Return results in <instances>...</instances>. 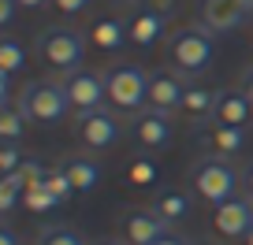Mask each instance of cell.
<instances>
[{
	"label": "cell",
	"instance_id": "d590c367",
	"mask_svg": "<svg viewBox=\"0 0 253 245\" xmlns=\"http://www.w3.org/2000/svg\"><path fill=\"white\" fill-rule=\"evenodd\" d=\"M112 4H123V8H130V4H142V0H112Z\"/></svg>",
	"mask_w": 253,
	"mask_h": 245
},
{
	"label": "cell",
	"instance_id": "1f68e13d",
	"mask_svg": "<svg viewBox=\"0 0 253 245\" xmlns=\"http://www.w3.org/2000/svg\"><path fill=\"white\" fill-rule=\"evenodd\" d=\"M157 245H194V242H190V238H182V234H175V230H168Z\"/></svg>",
	"mask_w": 253,
	"mask_h": 245
},
{
	"label": "cell",
	"instance_id": "7c38bea8",
	"mask_svg": "<svg viewBox=\"0 0 253 245\" xmlns=\"http://www.w3.org/2000/svg\"><path fill=\"white\" fill-rule=\"evenodd\" d=\"M194 141H198L201 149H209V156H235L246 145V127H231V123L209 119V123H201V127L194 130Z\"/></svg>",
	"mask_w": 253,
	"mask_h": 245
},
{
	"label": "cell",
	"instance_id": "e0dca14e",
	"mask_svg": "<svg viewBox=\"0 0 253 245\" xmlns=\"http://www.w3.org/2000/svg\"><path fill=\"white\" fill-rule=\"evenodd\" d=\"M89 41H93L97 48H104V52H116V48H123L126 41H130V34H126V19H119V15L97 19V23L89 26Z\"/></svg>",
	"mask_w": 253,
	"mask_h": 245
},
{
	"label": "cell",
	"instance_id": "603a6c76",
	"mask_svg": "<svg viewBox=\"0 0 253 245\" xmlns=\"http://www.w3.org/2000/svg\"><path fill=\"white\" fill-rule=\"evenodd\" d=\"M23 67H26V48L19 45L15 37H4V41H0V71L19 74Z\"/></svg>",
	"mask_w": 253,
	"mask_h": 245
},
{
	"label": "cell",
	"instance_id": "8fae6325",
	"mask_svg": "<svg viewBox=\"0 0 253 245\" xmlns=\"http://www.w3.org/2000/svg\"><path fill=\"white\" fill-rule=\"evenodd\" d=\"M126 134L134 138L138 149H164L171 141V115L157 111V108H142L126 123Z\"/></svg>",
	"mask_w": 253,
	"mask_h": 245
},
{
	"label": "cell",
	"instance_id": "ac0fdd59",
	"mask_svg": "<svg viewBox=\"0 0 253 245\" xmlns=\"http://www.w3.org/2000/svg\"><path fill=\"white\" fill-rule=\"evenodd\" d=\"M60 167L67 171V178L75 182V190H79V193H93V190H97V182H101V167H97L89 156H79V152L63 156Z\"/></svg>",
	"mask_w": 253,
	"mask_h": 245
},
{
	"label": "cell",
	"instance_id": "9a60e30c",
	"mask_svg": "<svg viewBox=\"0 0 253 245\" xmlns=\"http://www.w3.org/2000/svg\"><path fill=\"white\" fill-rule=\"evenodd\" d=\"M212 119L216 123H231V127H250L253 123V101L246 97V89H220Z\"/></svg>",
	"mask_w": 253,
	"mask_h": 245
},
{
	"label": "cell",
	"instance_id": "836d02e7",
	"mask_svg": "<svg viewBox=\"0 0 253 245\" xmlns=\"http://www.w3.org/2000/svg\"><path fill=\"white\" fill-rule=\"evenodd\" d=\"M48 0H19V8H26V11H34V8H45Z\"/></svg>",
	"mask_w": 253,
	"mask_h": 245
},
{
	"label": "cell",
	"instance_id": "74e56055",
	"mask_svg": "<svg viewBox=\"0 0 253 245\" xmlns=\"http://www.w3.org/2000/svg\"><path fill=\"white\" fill-rule=\"evenodd\" d=\"M97 245H126V242H97Z\"/></svg>",
	"mask_w": 253,
	"mask_h": 245
},
{
	"label": "cell",
	"instance_id": "6da1fadb",
	"mask_svg": "<svg viewBox=\"0 0 253 245\" xmlns=\"http://www.w3.org/2000/svg\"><path fill=\"white\" fill-rule=\"evenodd\" d=\"M216 34L209 26L194 23V26H182L168 37V64L182 74V78H198L212 67V56H216Z\"/></svg>",
	"mask_w": 253,
	"mask_h": 245
},
{
	"label": "cell",
	"instance_id": "e575fe53",
	"mask_svg": "<svg viewBox=\"0 0 253 245\" xmlns=\"http://www.w3.org/2000/svg\"><path fill=\"white\" fill-rule=\"evenodd\" d=\"M242 89H246V97L253 101V71H246V78H242Z\"/></svg>",
	"mask_w": 253,
	"mask_h": 245
},
{
	"label": "cell",
	"instance_id": "8d00e7d4",
	"mask_svg": "<svg viewBox=\"0 0 253 245\" xmlns=\"http://www.w3.org/2000/svg\"><path fill=\"white\" fill-rule=\"evenodd\" d=\"M242 242H246V245H253V227H250V234H246V238H242Z\"/></svg>",
	"mask_w": 253,
	"mask_h": 245
},
{
	"label": "cell",
	"instance_id": "484cf974",
	"mask_svg": "<svg viewBox=\"0 0 253 245\" xmlns=\"http://www.w3.org/2000/svg\"><path fill=\"white\" fill-rule=\"evenodd\" d=\"M23 193H26V190L11 178V175H4V178H0V212L11 215V212H15V205L23 201Z\"/></svg>",
	"mask_w": 253,
	"mask_h": 245
},
{
	"label": "cell",
	"instance_id": "d6a6232c",
	"mask_svg": "<svg viewBox=\"0 0 253 245\" xmlns=\"http://www.w3.org/2000/svg\"><path fill=\"white\" fill-rule=\"evenodd\" d=\"M0 245H19V238H15V230H8V227L0 230Z\"/></svg>",
	"mask_w": 253,
	"mask_h": 245
},
{
	"label": "cell",
	"instance_id": "44dd1931",
	"mask_svg": "<svg viewBox=\"0 0 253 245\" xmlns=\"http://www.w3.org/2000/svg\"><path fill=\"white\" fill-rule=\"evenodd\" d=\"M26 123H30V119H26L23 111L15 108V101L0 108V138H4V141H19V138H23V127H26Z\"/></svg>",
	"mask_w": 253,
	"mask_h": 245
},
{
	"label": "cell",
	"instance_id": "4dcf8cb0",
	"mask_svg": "<svg viewBox=\"0 0 253 245\" xmlns=\"http://www.w3.org/2000/svg\"><path fill=\"white\" fill-rule=\"evenodd\" d=\"M242 190H246V197L253 201V160L242 167Z\"/></svg>",
	"mask_w": 253,
	"mask_h": 245
},
{
	"label": "cell",
	"instance_id": "5bb4252c",
	"mask_svg": "<svg viewBox=\"0 0 253 245\" xmlns=\"http://www.w3.org/2000/svg\"><path fill=\"white\" fill-rule=\"evenodd\" d=\"M164 30H168V19L160 15V11H153L149 4L134 8V15L126 19V34H130V45H138V48H153V45H160Z\"/></svg>",
	"mask_w": 253,
	"mask_h": 245
},
{
	"label": "cell",
	"instance_id": "9c48e42d",
	"mask_svg": "<svg viewBox=\"0 0 253 245\" xmlns=\"http://www.w3.org/2000/svg\"><path fill=\"white\" fill-rule=\"evenodd\" d=\"M186 78H182L175 67H157L149 71V104L145 108H157V111H179L182 108V97H186Z\"/></svg>",
	"mask_w": 253,
	"mask_h": 245
},
{
	"label": "cell",
	"instance_id": "7402d4cb",
	"mask_svg": "<svg viewBox=\"0 0 253 245\" xmlns=\"http://www.w3.org/2000/svg\"><path fill=\"white\" fill-rule=\"evenodd\" d=\"M45 190L52 193V197L60 201V205H67V201H71L75 193H79V190H75V182L67 178V171H63L60 164H56V167H48V175H45Z\"/></svg>",
	"mask_w": 253,
	"mask_h": 245
},
{
	"label": "cell",
	"instance_id": "3957f363",
	"mask_svg": "<svg viewBox=\"0 0 253 245\" xmlns=\"http://www.w3.org/2000/svg\"><path fill=\"white\" fill-rule=\"evenodd\" d=\"M34 48H38V56H41V64H45V67L67 74V71H75V67H82L86 37H82L79 30H71V26H48V30L38 34Z\"/></svg>",
	"mask_w": 253,
	"mask_h": 245
},
{
	"label": "cell",
	"instance_id": "30bf717a",
	"mask_svg": "<svg viewBox=\"0 0 253 245\" xmlns=\"http://www.w3.org/2000/svg\"><path fill=\"white\" fill-rule=\"evenodd\" d=\"M168 230L171 227L153 208H130V212L119 215V234H123L126 245H157Z\"/></svg>",
	"mask_w": 253,
	"mask_h": 245
},
{
	"label": "cell",
	"instance_id": "277c9868",
	"mask_svg": "<svg viewBox=\"0 0 253 245\" xmlns=\"http://www.w3.org/2000/svg\"><path fill=\"white\" fill-rule=\"evenodd\" d=\"M108 104L116 111H142L149 104V74L138 64H116L104 71Z\"/></svg>",
	"mask_w": 253,
	"mask_h": 245
},
{
	"label": "cell",
	"instance_id": "8992f818",
	"mask_svg": "<svg viewBox=\"0 0 253 245\" xmlns=\"http://www.w3.org/2000/svg\"><path fill=\"white\" fill-rule=\"evenodd\" d=\"M63 89H67V101H71V111L82 115V111H101L108 104V86H104V71H89V67H75V71L60 74Z\"/></svg>",
	"mask_w": 253,
	"mask_h": 245
},
{
	"label": "cell",
	"instance_id": "52a82bcc",
	"mask_svg": "<svg viewBox=\"0 0 253 245\" xmlns=\"http://www.w3.org/2000/svg\"><path fill=\"white\" fill-rule=\"evenodd\" d=\"M75 138H79L86 149H112V145L123 138V123H119V115L108 111V108L82 111V115H75Z\"/></svg>",
	"mask_w": 253,
	"mask_h": 245
},
{
	"label": "cell",
	"instance_id": "4fadbf2b",
	"mask_svg": "<svg viewBox=\"0 0 253 245\" xmlns=\"http://www.w3.org/2000/svg\"><path fill=\"white\" fill-rule=\"evenodd\" d=\"M212 227H216V234H223V238H246V234H250V227H253V201L235 193L231 201L216 205Z\"/></svg>",
	"mask_w": 253,
	"mask_h": 245
},
{
	"label": "cell",
	"instance_id": "d6986e66",
	"mask_svg": "<svg viewBox=\"0 0 253 245\" xmlns=\"http://www.w3.org/2000/svg\"><path fill=\"white\" fill-rule=\"evenodd\" d=\"M216 101H220V89L190 86V89H186V97H182V108H179V111H186V115H194V119H212Z\"/></svg>",
	"mask_w": 253,
	"mask_h": 245
},
{
	"label": "cell",
	"instance_id": "f35d334b",
	"mask_svg": "<svg viewBox=\"0 0 253 245\" xmlns=\"http://www.w3.org/2000/svg\"><path fill=\"white\" fill-rule=\"evenodd\" d=\"M194 245H201V242H194Z\"/></svg>",
	"mask_w": 253,
	"mask_h": 245
},
{
	"label": "cell",
	"instance_id": "4316f807",
	"mask_svg": "<svg viewBox=\"0 0 253 245\" xmlns=\"http://www.w3.org/2000/svg\"><path fill=\"white\" fill-rule=\"evenodd\" d=\"M23 164H26V156L19 149V141H4V149H0V175H15Z\"/></svg>",
	"mask_w": 253,
	"mask_h": 245
},
{
	"label": "cell",
	"instance_id": "f546056e",
	"mask_svg": "<svg viewBox=\"0 0 253 245\" xmlns=\"http://www.w3.org/2000/svg\"><path fill=\"white\" fill-rule=\"evenodd\" d=\"M15 8H19V0H0V26H11Z\"/></svg>",
	"mask_w": 253,
	"mask_h": 245
},
{
	"label": "cell",
	"instance_id": "ffe728a7",
	"mask_svg": "<svg viewBox=\"0 0 253 245\" xmlns=\"http://www.w3.org/2000/svg\"><path fill=\"white\" fill-rule=\"evenodd\" d=\"M38 245H89L86 238L75 227H63V223H48L38 230Z\"/></svg>",
	"mask_w": 253,
	"mask_h": 245
},
{
	"label": "cell",
	"instance_id": "d4e9b609",
	"mask_svg": "<svg viewBox=\"0 0 253 245\" xmlns=\"http://www.w3.org/2000/svg\"><path fill=\"white\" fill-rule=\"evenodd\" d=\"M23 205L30 208V212H52V208L60 205V201H56L52 193L45 190V182H41V186H30V190L23 193Z\"/></svg>",
	"mask_w": 253,
	"mask_h": 245
},
{
	"label": "cell",
	"instance_id": "7a4b0ae2",
	"mask_svg": "<svg viewBox=\"0 0 253 245\" xmlns=\"http://www.w3.org/2000/svg\"><path fill=\"white\" fill-rule=\"evenodd\" d=\"M238 182H242V171H235L227 156H201L190 167V190L209 205L231 201L238 193Z\"/></svg>",
	"mask_w": 253,
	"mask_h": 245
},
{
	"label": "cell",
	"instance_id": "ba28073f",
	"mask_svg": "<svg viewBox=\"0 0 253 245\" xmlns=\"http://www.w3.org/2000/svg\"><path fill=\"white\" fill-rule=\"evenodd\" d=\"M253 19V0H198V23L212 34H231Z\"/></svg>",
	"mask_w": 253,
	"mask_h": 245
},
{
	"label": "cell",
	"instance_id": "83f0119b",
	"mask_svg": "<svg viewBox=\"0 0 253 245\" xmlns=\"http://www.w3.org/2000/svg\"><path fill=\"white\" fill-rule=\"evenodd\" d=\"M142 4H149L153 11H160L164 19H171L175 11H179V0H142Z\"/></svg>",
	"mask_w": 253,
	"mask_h": 245
},
{
	"label": "cell",
	"instance_id": "2e32d148",
	"mask_svg": "<svg viewBox=\"0 0 253 245\" xmlns=\"http://www.w3.org/2000/svg\"><path fill=\"white\" fill-rule=\"evenodd\" d=\"M149 208L168 223V227H171V223H182L190 215V193L175 190V186H164V190H157V197H153Z\"/></svg>",
	"mask_w": 253,
	"mask_h": 245
},
{
	"label": "cell",
	"instance_id": "f1b7e54d",
	"mask_svg": "<svg viewBox=\"0 0 253 245\" xmlns=\"http://www.w3.org/2000/svg\"><path fill=\"white\" fill-rule=\"evenodd\" d=\"M52 4H56L60 11H63V15H79V11L86 8L89 0H52Z\"/></svg>",
	"mask_w": 253,
	"mask_h": 245
},
{
	"label": "cell",
	"instance_id": "5b68a950",
	"mask_svg": "<svg viewBox=\"0 0 253 245\" xmlns=\"http://www.w3.org/2000/svg\"><path fill=\"white\" fill-rule=\"evenodd\" d=\"M15 108L23 111L30 123H56L71 111V101H67V89L63 82H30L23 86V93L15 97Z\"/></svg>",
	"mask_w": 253,
	"mask_h": 245
},
{
	"label": "cell",
	"instance_id": "cb8c5ba5",
	"mask_svg": "<svg viewBox=\"0 0 253 245\" xmlns=\"http://www.w3.org/2000/svg\"><path fill=\"white\" fill-rule=\"evenodd\" d=\"M157 164H153L149 156H134L130 160V167H126V182H130V186H153V182H157Z\"/></svg>",
	"mask_w": 253,
	"mask_h": 245
}]
</instances>
